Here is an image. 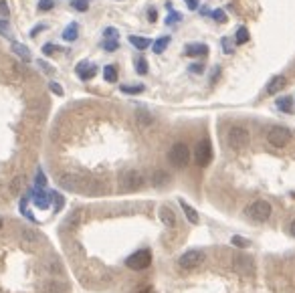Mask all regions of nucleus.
<instances>
[{"instance_id":"19","label":"nucleus","mask_w":295,"mask_h":293,"mask_svg":"<svg viewBox=\"0 0 295 293\" xmlns=\"http://www.w3.org/2000/svg\"><path fill=\"white\" fill-rule=\"evenodd\" d=\"M130 43H132L138 51H144V49H148V47L152 45V40L146 38V37H136V35H132V37H130Z\"/></svg>"},{"instance_id":"42","label":"nucleus","mask_w":295,"mask_h":293,"mask_svg":"<svg viewBox=\"0 0 295 293\" xmlns=\"http://www.w3.org/2000/svg\"><path fill=\"white\" fill-rule=\"evenodd\" d=\"M55 51H57V47H55L53 43H47V45L43 47V53H45V55H53Z\"/></svg>"},{"instance_id":"7","label":"nucleus","mask_w":295,"mask_h":293,"mask_svg":"<svg viewBox=\"0 0 295 293\" xmlns=\"http://www.w3.org/2000/svg\"><path fill=\"white\" fill-rule=\"evenodd\" d=\"M119 184H121L123 192H136V190H140V188L144 186V174L140 170H128L121 176Z\"/></svg>"},{"instance_id":"21","label":"nucleus","mask_w":295,"mask_h":293,"mask_svg":"<svg viewBox=\"0 0 295 293\" xmlns=\"http://www.w3.org/2000/svg\"><path fill=\"white\" fill-rule=\"evenodd\" d=\"M170 40H172L170 37H160V38L156 40V43L152 45L154 53H156V55H162V53H164V51L168 49V45H170Z\"/></svg>"},{"instance_id":"9","label":"nucleus","mask_w":295,"mask_h":293,"mask_svg":"<svg viewBox=\"0 0 295 293\" xmlns=\"http://www.w3.org/2000/svg\"><path fill=\"white\" fill-rule=\"evenodd\" d=\"M204 263V253L198 249H190V251H186V253L178 259V265L186 271H190V269H196Z\"/></svg>"},{"instance_id":"11","label":"nucleus","mask_w":295,"mask_h":293,"mask_svg":"<svg viewBox=\"0 0 295 293\" xmlns=\"http://www.w3.org/2000/svg\"><path fill=\"white\" fill-rule=\"evenodd\" d=\"M233 267H235V271H239V273H243V275L253 273V269H255L253 261L249 257H245V255H237L235 261H233Z\"/></svg>"},{"instance_id":"31","label":"nucleus","mask_w":295,"mask_h":293,"mask_svg":"<svg viewBox=\"0 0 295 293\" xmlns=\"http://www.w3.org/2000/svg\"><path fill=\"white\" fill-rule=\"evenodd\" d=\"M8 16H10V10H8L6 0H0V23H2V20H8Z\"/></svg>"},{"instance_id":"44","label":"nucleus","mask_w":295,"mask_h":293,"mask_svg":"<svg viewBox=\"0 0 295 293\" xmlns=\"http://www.w3.org/2000/svg\"><path fill=\"white\" fill-rule=\"evenodd\" d=\"M156 18H158V14H156V10H154V8L148 10V20H150V23H156Z\"/></svg>"},{"instance_id":"26","label":"nucleus","mask_w":295,"mask_h":293,"mask_svg":"<svg viewBox=\"0 0 295 293\" xmlns=\"http://www.w3.org/2000/svg\"><path fill=\"white\" fill-rule=\"evenodd\" d=\"M71 6L77 10V12H85L89 8V0H73Z\"/></svg>"},{"instance_id":"36","label":"nucleus","mask_w":295,"mask_h":293,"mask_svg":"<svg viewBox=\"0 0 295 293\" xmlns=\"http://www.w3.org/2000/svg\"><path fill=\"white\" fill-rule=\"evenodd\" d=\"M23 184H25V178H23V176H18V178L10 184V190H12L14 194H18V192H20V188H23Z\"/></svg>"},{"instance_id":"8","label":"nucleus","mask_w":295,"mask_h":293,"mask_svg":"<svg viewBox=\"0 0 295 293\" xmlns=\"http://www.w3.org/2000/svg\"><path fill=\"white\" fill-rule=\"evenodd\" d=\"M194 160L200 168H206V166L213 162V144L210 140H200L196 144V150H194Z\"/></svg>"},{"instance_id":"16","label":"nucleus","mask_w":295,"mask_h":293,"mask_svg":"<svg viewBox=\"0 0 295 293\" xmlns=\"http://www.w3.org/2000/svg\"><path fill=\"white\" fill-rule=\"evenodd\" d=\"M79 37V25L77 23H71L65 27V31H63V38L67 40V43H73V40H77Z\"/></svg>"},{"instance_id":"35","label":"nucleus","mask_w":295,"mask_h":293,"mask_svg":"<svg viewBox=\"0 0 295 293\" xmlns=\"http://www.w3.org/2000/svg\"><path fill=\"white\" fill-rule=\"evenodd\" d=\"M180 20H182V14L180 12H170V14H168V18H166V25H176V23H180Z\"/></svg>"},{"instance_id":"5","label":"nucleus","mask_w":295,"mask_h":293,"mask_svg":"<svg viewBox=\"0 0 295 293\" xmlns=\"http://www.w3.org/2000/svg\"><path fill=\"white\" fill-rule=\"evenodd\" d=\"M267 142L273 146V148H285V146L291 142V132L285 125H275L271 128L267 134Z\"/></svg>"},{"instance_id":"13","label":"nucleus","mask_w":295,"mask_h":293,"mask_svg":"<svg viewBox=\"0 0 295 293\" xmlns=\"http://www.w3.org/2000/svg\"><path fill=\"white\" fill-rule=\"evenodd\" d=\"M184 55L186 57H206L208 55V45H204V43H190V45H186Z\"/></svg>"},{"instance_id":"15","label":"nucleus","mask_w":295,"mask_h":293,"mask_svg":"<svg viewBox=\"0 0 295 293\" xmlns=\"http://www.w3.org/2000/svg\"><path fill=\"white\" fill-rule=\"evenodd\" d=\"M178 202H180V206H182V211H184V215H186L188 222H190V224H198V220H200V219H198V213L194 211V208H192L190 204H188L184 198H180Z\"/></svg>"},{"instance_id":"27","label":"nucleus","mask_w":295,"mask_h":293,"mask_svg":"<svg viewBox=\"0 0 295 293\" xmlns=\"http://www.w3.org/2000/svg\"><path fill=\"white\" fill-rule=\"evenodd\" d=\"M230 243H233L235 247H239V249H247V247L251 245V241H247V239L241 237V235H235L233 239H230Z\"/></svg>"},{"instance_id":"20","label":"nucleus","mask_w":295,"mask_h":293,"mask_svg":"<svg viewBox=\"0 0 295 293\" xmlns=\"http://www.w3.org/2000/svg\"><path fill=\"white\" fill-rule=\"evenodd\" d=\"M168 182H170V176H168V172H164V170L154 172V176H152V184H154L156 188H162V186H166Z\"/></svg>"},{"instance_id":"10","label":"nucleus","mask_w":295,"mask_h":293,"mask_svg":"<svg viewBox=\"0 0 295 293\" xmlns=\"http://www.w3.org/2000/svg\"><path fill=\"white\" fill-rule=\"evenodd\" d=\"M75 71H77L79 79H83V81H89V79H93L97 75V67L93 65V63H89V61H81Z\"/></svg>"},{"instance_id":"32","label":"nucleus","mask_w":295,"mask_h":293,"mask_svg":"<svg viewBox=\"0 0 295 293\" xmlns=\"http://www.w3.org/2000/svg\"><path fill=\"white\" fill-rule=\"evenodd\" d=\"M221 45H222V51H224V55H230V53H233V38L224 37V38L221 40Z\"/></svg>"},{"instance_id":"18","label":"nucleus","mask_w":295,"mask_h":293,"mask_svg":"<svg viewBox=\"0 0 295 293\" xmlns=\"http://www.w3.org/2000/svg\"><path fill=\"white\" fill-rule=\"evenodd\" d=\"M51 198H53V194H45V192H35V196H33V200L38 208H49Z\"/></svg>"},{"instance_id":"4","label":"nucleus","mask_w":295,"mask_h":293,"mask_svg":"<svg viewBox=\"0 0 295 293\" xmlns=\"http://www.w3.org/2000/svg\"><path fill=\"white\" fill-rule=\"evenodd\" d=\"M226 142L230 148H235V150H243L247 148V146L251 144V134L241 128V125H235V128H230L228 134H226Z\"/></svg>"},{"instance_id":"17","label":"nucleus","mask_w":295,"mask_h":293,"mask_svg":"<svg viewBox=\"0 0 295 293\" xmlns=\"http://www.w3.org/2000/svg\"><path fill=\"white\" fill-rule=\"evenodd\" d=\"M10 51H12L16 57H20L23 61H31V51H29L25 45H20V43H12V45H10Z\"/></svg>"},{"instance_id":"6","label":"nucleus","mask_w":295,"mask_h":293,"mask_svg":"<svg viewBox=\"0 0 295 293\" xmlns=\"http://www.w3.org/2000/svg\"><path fill=\"white\" fill-rule=\"evenodd\" d=\"M125 265H128L132 271H144L152 265V253L148 249H142V251H136L134 255H130L125 259Z\"/></svg>"},{"instance_id":"3","label":"nucleus","mask_w":295,"mask_h":293,"mask_svg":"<svg viewBox=\"0 0 295 293\" xmlns=\"http://www.w3.org/2000/svg\"><path fill=\"white\" fill-rule=\"evenodd\" d=\"M245 213H247L249 219H253L255 222H265V220H269V217L273 213V206L267 200H255L253 204L247 206Z\"/></svg>"},{"instance_id":"29","label":"nucleus","mask_w":295,"mask_h":293,"mask_svg":"<svg viewBox=\"0 0 295 293\" xmlns=\"http://www.w3.org/2000/svg\"><path fill=\"white\" fill-rule=\"evenodd\" d=\"M136 71H138V75H146L148 73V61L144 57H140L136 61Z\"/></svg>"},{"instance_id":"24","label":"nucleus","mask_w":295,"mask_h":293,"mask_svg":"<svg viewBox=\"0 0 295 293\" xmlns=\"http://www.w3.org/2000/svg\"><path fill=\"white\" fill-rule=\"evenodd\" d=\"M103 79L108 81V83H115L117 81V69H115V65L103 67Z\"/></svg>"},{"instance_id":"37","label":"nucleus","mask_w":295,"mask_h":293,"mask_svg":"<svg viewBox=\"0 0 295 293\" xmlns=\"http://www.w3.org/2000/svg\"><path fill=\"white\" fill-rule=\"evenodd\" d=\"M55 6V2H53V0H38V10H51Z\"/></svg>"},{"instance_id":"41","label":"nucleus","mask_w":295,"mask_h":293,"mask_svg":"<svg viewBox=\"0 0 295 293\" xmlns=\"http://www.w3.org/2000/svg\"><path fill=\"white\" fill-rule=\"evenodd\" d=\"M138 119H140V123H142V125H148V123H152V117L148 115V113H140V115H138Z\"/></svg>"},{"instance_id":"14","label":"nucleus","mask_w":295,"mask_h":293,"mask_svg":"<svg viewBox=\"0 0 295 293\" xmlns=\"http://www.w3.org/2000/svg\"><path fill=\"white\" fill-rule=\"evenodd\" d=\"M160 220H162L168 228H174V226H176V215H174L172 208L162 206V208H160Z\"/></svg>"},{"instance_id":"33","label":"nucleus","mask_w":295,"mask_h":293,"mask_svg":"<svg viewBox=\"0 0 295 293\" xmlns=\"http://www.w3.org/2000/svg\"><path fill=\"white\" fill-rule=\"evenodd\" d=\"M79 219H81V213L79 211H75L67 220H65V228H71V226H75L77 222H79Z\"/></svg>"},{"instance_id":"22","label":"nucleus","mask_w":295,"mask_h":293,"mask_svg":"<svg viewBox=\"0 0 295 293\" xmlns=\"http://www.w3.org/2000/svg\"><path fill=\"white\" fill-rule=\"evenodd\" d=\"M275 103H277V108H279L281 111H285V113H291V111H293V99L287 97V95H285V97H279Z\"/></svg>"},{"instance_id":"30","label":"nucleus","mask_w":295,"mask_h":293,"mask_svg":"<svg viewBox=\"0 0 295 293\" xmlns=\"http://www.w3.org/2000/svg\"><path fill=\"white\" fill-rule=\"evenodd\" d=\"M123 93H132V95H136V93H142L144 91V85H121L119 87Z\"/></svg>"},{"instance_id":"40","label":"nucleus","mask_w":295,"mask_h":293,"mask_svg":"<svg viewBox=\"0 0 295 293\" xmlns=\"http://www.w3.org/2000/svg\"><path fill=\"white\" fill-rule=\"evenodd\" d=\"M49 87H51V91H53L55 95H63V87H59L55 81H51V83H49Z\"/></svg>"},{"instance_id":"39","label":"nucleus","mask_w":295,"mask_h":293,"mask_svg":"<svg viewBox=\"0 0 295 293\" xmlns=\"http://www.w3.org/2000/svg\"><path fill=\"white\" fill-rule=\"evenodd\" d=\"M190 73L202 75V73H204V65H202V63H194V65H190Z\"/></svg>"},{"instance_id":"2","label":"nucleus","mask_w":295,"mask_h":293,"mask_svg":"<svg viewBox=\"0 0 295 293\" xmlns=\"http://www.w3.org/2000/svg\"><path fill=\"white\" fill-rule=\"evenodd\" d=\"M168 160L174 168H186L188 162H190V148L184 142H176L168 152Z\"/></svg>"},{"instance_id":"43","label":"nucleus","mask_w":295,"mask_h":293,"mask_svg":"<svg viewBox=\"0 0 295 293\" xmlns=\"http://www.w3.org/2000/svg\"><path fill=\"white\" fill-rule=\"evenodd\" d=\"M184 2H186V6L190 8V10H196V8H198V0H184Z\"/></svg>"},{"instance_id":"47","label":"nucleus","mask_w":295,"mask_h":293,"mask_svg":"<svg viewBox=\"0 0 295 293\" xmlns=\"http://www.w3.org/2000/svg\"><path fill=\"white\" fill-rule=\"evenodd\" d=\"M289 231H291V235H293V237H295V220H293V222H291V226H289Z\"/></svg>"},{"instance_id":"48","label":"nucleus","mask_w":295,"mask_h":293,"mask_svg":"<svg viewBox=\"0 0 295 293\" xmlns=\"http://www.w3.org/2000/svg\"><path fill=\"white\" fill-rule=\"evenodd\" d=\"M140 293H154V291H152V289H150V287H148V289H142V291H140Z\"/></svg>"},{"instance_id":"46","label":"nucleus","mask_w":295,"mask_h":293,"mask_svg":"<svg viewBox=\"0 0 295 293\" xmlns=\"http://www.w3.org/2000/svg\"><path fill=\"white\" fill-rule=\"evenodd\" d=\"M43 29H45L43 25H38V27H35V29H33V33H31V37H37V33H38V31H43Z\"/></svg>"},{"instance_id":"23","label":"nucleus","mask_w":295,"mask_h":293,"mask_svg":"<svg viewBox=\"0 0 295 293\" xmlns=\"http://www.w3.org/2000/svg\"><path fill=\"white\" fill-rule=\"evenodd\" d=\"M235 43H237V45L249 43V29H247V27H239V29H237V33H235Z\"/></svg>"},{"instance_id":"45","label":"nucleus","mask_w":295,"mask_h":293,"mask_svg":"<svg viewBox=\"0 0 295 293\" xmlns=\"http://www.w3.org/2000/svg\"><path fill=\"white\" fill-rule=\"evenodd\" d=\"M38 65L43 67V71H47V73H53V67L49 65V63H45V61H38Z\"/></svg>"},{"instance_id":"28","label":"nucleus","mask_w":295,"mask_h":293,"mask_svg":"<svg viewBox=\"0 0 295 293\" xmlns=\"http://www.w3.org/2000/svg\"><path fill=\"white\" fill-rule=\"evenodd\" d=\"M117 47H119L117 38H105V43H103V49L108 51V53H113V51H117Z\"/></svg>"},{"instance_id":"38","label":"nucleus","mask_w":295,"mask_h":293,"mask_svg":"<svg viewBox=\"0 0 295 293\" xmlns=\"http://www.w3.org/2000/svg\"><path fill=\"white\" fill-rule=\"evenodd\" d=\"M103 37H105V38H117V29L108 27V29L103 31Z\"/></svg>"},{"instance_id":"12","label":"nucleus","mask_w":295,"mask_h":293,"mask_svg":"<svg viewBox=\"0 0 295 293\" xmlns=\"http://www.w3.org/2000/svg\"><path fill=\"white\" fill-rule=\"evenodd\" d=\"M285 85H287V79H285L283 75H275V77H271V81L267 83L265 91H267L269 95H275V93H279Z\"/></svg>"},{"instance_id":"1","label":"nucleus","mask_w":295,"mask_h":293,"mask_svg":"<svg viewBox=\"0 0 295 293\" xmlns=\"http://www.w3.org/2000/svg\"><path fill=\"white\" fill-rule=\"evenodd\" d=\"M61 186L67 188L71 192H81V194H101L105 188L97 182V180H91V178H85V176H79V174H63L59 178Z\"/></svg>"},{"instance_id":"34","label":"nucleus","mask_w":295,"mask_h":293,"mask_svg":"<svg viewBox=\"0 0 295 293\" xmlns=\"http://www.w3.org/2000/svg\"><path fill=\"white\" fill-rule=\"evenodd\" d=\"M210 14H213V18L217 20V23H221V25H224V23H226V14H224V10L217 8V10H213Z\"/></svg>"},{"instance_id":"49","label":"nucleus","mask_w":295,"mask_h":293,"mask_svg":"<svg viewBox=\"0 0 295 293\" xmlns=\"http://www.w3.org/2000/svg\"><path fill=\"white\" fill-rule=\"evenodd\" d=\"M0 228H2V219H0Z\"/></svg>"},{"instance_id":"25","label":"nucleus","mask_w":295,"mask_h":293,"mask_svg":"<svg viewBox=\"0 0 295 293\" xmlns=\"http://www.w3.org/2000/svg\"><path fill=\"white\" fill-rule=\"evenodd\" d=\"M23 241H27V243H38L40 235L37 231H33V228H25V231H23Z\"/></svg>"}]
</instances>
